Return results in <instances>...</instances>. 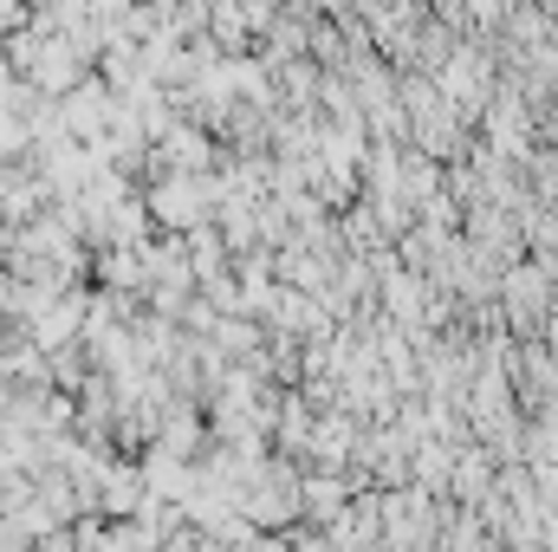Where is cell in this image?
I'll return each mask as SVG.
<instances>
[{"mask_svg": "<svg viewBox=\"0 0 558 552\" xmlns=\"http://www.w3.org/2000/svg\"><path fill=\"white\" fill-rule=\"evenodd\" d=\"M241 514H247V527H254V533L299 520V514H305V481H299L286 461H260V475H254V481H247V494H241Z\"/></svg>", "mask_w": 558, "mask_h": 552, "instance_id": "6da1fadb", "label": "cell"}, {"mask_svg": "<svg viewBox=\"0 0 558 552\" xmlns=\"http://www.w3.org/2000/svg\"><path fill=\"white\" fill-rule=\"evenodd\" d=\"M208 208H221V182H208V176H162L149 189V215L175 235L208 228Z\"/></svg>", "mask_w": 558, "mask_h": 552, "instance_id": "7a4b0ae2", "label": "cell"}, {"mask_svg": "<svg viewBox=\"0 0 558 552\" xmlns=\"http://www.w3.org/2000/svg\"><path fill=\"white\" fill-rule=\"evenodd\" d=\"M384 540L397 552L435 547V507H428V494H390L384 501Z\"/></svg>", "mask_w": 558, "mask_h": 552, "instance_id": "3957f363", "label": "cell"}, {"mask_svg": "<svg viewBox=\"0 0 558 552\" xmlns=\"http://www.w3.org/2000/svg\"><path fill=\"white\" fill-rule=\"evenodd\" d=\"M85 325H92V305H85V299L72 292V299H59L52 312H39V319L26 325V338H33L39 351H59V345H72V338H78Z\"/></svg>", "mask_w": 558, "mask_h": 552, "instance_id": "277c9868", "label": "cell"}, {"mask_svg": "<svg viewBox=\"0 0 558 552\" xmlns=\"http://www.w3.org/2000/svg\"><path fill=\"white\" fill-rule=\"evenodd\" d=\"M98 507H105V514H137V507H149V481H143V468L111 461V468H105V488H98Z\"/></svg>", "mask_w": 558, "mask_h": 552, "instance_id": "5b68a950", "label": "cell"}, {"mask_svg": "<svg viewBox=\"0 0 558 552\" xmlns=\"http://www.w3.org/2000/svg\"><path fill=\"white\" fill-rule=\"evenodd\" d=\"M539 305H546V274H539V267H513V274H507V312H513L520 325H533Z\"/></svg>", "mask_w": 558, "mask_h": 552, "instance_id": "8992f818", "label": "cell"}, {"mask_svg": "<svg viewBox=\"0 0 558 552\" xmlns=\"http://www.w3.org/2000/svg\"><path fill=\"white\" fill-rule=\"evenodd\" d=\"M305 514L331 527V520L344 514V481H331V475H312V481H305Z\"/></svg>", "mask_w": 558, "mask_h": 552, "instance_id": "52a82bcc", "label": "cell"}]
</instances>
